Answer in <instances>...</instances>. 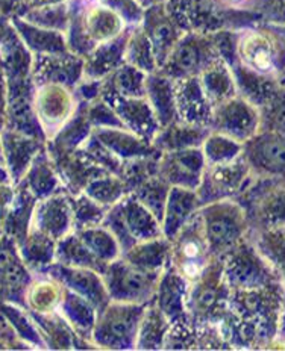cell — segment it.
Segmentation results:
<instances>
[{
  "label": "cell",
  "instance_id": "5b68a950",
  "mask_svg": "<svg viewBox=\"0 0 285 351\" xmlns=\"http://www.w3.org/2000/svg\"><path fill=\"white\" fill-rule=\"evenodd\" d=\"M148 304L122 303L111 300L98 312L91 342L96 348L135 350L137 333Z\"/></svg>",
  "mask_w": 285,
  "mask_h": 351
},
{
  "label": "cell",
  "instance_id": "681fc988",
  "mask_svg": "<svg viewBox=\"0 0 285 351\" xmlns=\"http://www.w3.org/2000/svg\"><path fill=\"white\" fill-rule=\"evenodd\" d=\"M202 152L207 165H222L240 158L243 152V144L211 130L202 144Z\"/></svg>",
  "mask_w": 285,
  "mask_h": 351
},
{
  "label": "cell",
  "instance_id": "60d3db41",
  "mask_svg": "<svg viewBox=\"0 0 285 351\" xmlns=\"http://www.w3.org/2000/svg\"><path fill=\"white\" fill-rule=\"evenodd\" d=\"M55 262L69 267L94 269V271L100 274L105 273L108 265V263L99 261L91 253L90 248L85 245V243L79 238L76 232H70L69 235H65L58 241L55 250Z\"/></svg>",
  "mask_w": 285,
  "mask_h": 351
},
{
  "label": "cell",
  "instance_id": "ab89813d",
  "mask_svg": "<svg viewBox=\"0 0 285 351\" xmlns=\"http://www.w3.org/2000/svg\"><path fill=\"white\" fill-rule=\"evenodd\" d=\"M146 77H148V73L123 62L111 75L102 79L100 96L115 94V96L122 97H144Z\"/></svg>",
  "mask_w": 285,
  "mask_h": 351
},
{
  "label": "cell",
  "instance_id": "f6af8a7d",
  "mask_svg": "<svg viewBox=\"0 0 285 351\" xmlns=\"http://www.w3.org/2000/svg\"><path fill=\"white\" fill-rule=\"evenodd\" d=\"M62 295V287L52 277L34 273V280L26 292V309L34 312H54L58 309Z\"/></svg>",
  "mask_w": 285,
  "mask_h": 351
},
{
  "label": "cell",
  "instance_id": "6125c7cd",
  "mask_svg": "<svg viewBox=\"0 0 285 351\" xmlns=\"http://www.w3.org/2000/svg\"><path fill=\"white\" fill-rule=\"evenodd\" d=\"M217 2L220 3L223 8H226V10L243 11L247 2H257V0H217Z\"/></svg>",
  "mask_w": 285,
  "mask_h": 351
},
{
  "label": "cell",
  "instance_id": "484cf974",
  "mask_svg": "<svg viewBox=\"0 0 285 351\" xmlns=\"http://www.w3.org/2000/svg\"><path fill=\"white\" fill-rule=\"evenodd\" d=\"M174 97L179 120L209 129L214 106L203 93L199 76L174 80Z\"/></svg>",
  "mask_w": 285,
  "mask_h": 351
},
{
  "label": "cell",
  "instance_id": "f1b7e54d",
  "mask_svg": "<svg viewBox=\"0 0 285 351\" xmlns=\"http://www.w3.org/2000/svg\"><path fill=\"white\" fill-rule=\"evenodd\" d=\"M130 27V26H129ZM129 27L117 38L98 44L93 52L84 58V77L89 80H102L125 62V47Z\"/></svg>",
  "mask_w": 285,
  "mask_h": 351
},
{
  "label": "cell",
  "instance_id": "d590c367",
  "mask_svg": "<svg viewBox=\"0 0 285 351\" xmlns=\"http://www.w3.org/2000/svg\"><path fill=\"white\" fill-rule=\"evenodd\" d=\"M93 134V128L87 115V101L79 100V106L71 119L58 130V134L46 141V149L50 153L71 152L82 147Z\"/></svg>",
  "mask_w": 285,
  "mask_h": 351
},
{
  "label": "cell",
  "instance_id": "7dc6e473",
  "mask_svg": "<svg viewBox=\"0 0 285 351\" xmlns=\"http://www.w3.org/2000/svg\"><path fill=\"white\" fill-rule=\"evenodd\" d=\"M0 311L8 318L14 330L19 335L21 341H25L31 348H46L45 339L40 333V328L36 326L34 318L31 317L27 309L17 304L0 302Z\"/></svg>",
  "mask_w": 285,
  "mask_h": 351
},
{
  "label": "cell",
  "instance_id": "9f6ffc18",
  "mask_svg": "<svg viewBox=\"0 0 285 351\" xmlns=\"http://www.w3.org/2000/svg\"><path fill=\"white\" fill-rule=\"evenodd\" d=\"M84 153L87 156H89L94 164H98L99 167L104 168L108 173H113L119 176L120 173V168H122V162L123 160L120 158H117L114 153L109 150L105 144H102L98 136L91 134L89 140H87L82 147Z\"/></svg>",
  "mask_w": 285,
  "mask_h": 351
},
{
  "label": "cell",
  "instance_id": "ffe728a7",
  "mask_svg": "<svg viewBox=\"0 0 285 351\" xmlns=\"http://www.w3.org/2000/svg\"><path fill=\"white\" fill-rule=\"evenodd\" d=\"M49 156L60 176L62 188L70 195L82 194L91 180L108 173L98 164H94L82 149L60 153L49 152Z\"/></svg>",
  "mask_w": 285,
  "mask_h": 351
},
{
  "label": "cell",
  "instance_id": "db71d44e",
  "mask_svg": "<svg viewBox=\"0 0 285 351\" xmlns=\"http://www.w3.org/2000/svg\"><path fill=\"white\" fill-rule=\"evenodd\" d=\"M161 153H155V155L144 156V158H134L123 160L122 168L119 173V178L125 184L128 194L133 193L134 189L143 184L144 180H148L153 176H158V160Z\"/></svg>",
  "mask_w": 285,
  "mask_h": 351
},
{
  "label": "cell",
  "instance_id": "7c38bea8",
  "mask_svg": "<svg viewBox=\"0 0 285 351\" xmlns=\"http://www.w3.org/2000/svg\"><path fill=\"white\" fill-rule=\"evenodd\" d=\"M253 178L255 176L243 156L228 164L207 165L201 185L196 189L201 208L203 204L218 200L237 199Z\"/></svg>",
  "mask_w": 285,
  "mask_h": 351
},
{
  "label": "cell",
  "instance_id": "836d02e7",
  "mask_svg": "<svg viewBox=\"0 0 285 351\" xmlns=\"http://www.w3.org/2000/svg\"><path fill=\"white\" fill-rule=\"evenodd\" d=\"M56 311L65 318L79 338L91 342V333L94 324H96L98 309L89 300L62 287L61 302Z\"/></svg>",
  "mask_w": 285,
  "mask_h": 351
},
{
  "label": "cell",
  "instance_id": "7bdbcfd3",
  "mask_svg": "<svg viewBox=\"0 0 285 351\" xmlns=\"http://www.w3.org/2000/svg\"><path fill=\"white\" fill-rule=\"evenodd\" d=\"M55 250L56 241L35 229H31L23 243L19 245L21 259L32 273H38L43 268L54 263Z\"/></svg>",
  "mask_w": 285,
  "mask_h": 351
},
{
  "label": "cell",
  "instance_id": "603a6c76",
  "mask_svg": "<svg viewBox=\"0 0 285 351\" xmlns=\"http://www.w3.org/2000/svg\"><path fill=\"white\" fill-rule=\"evenodd\" d=\"M100 97L114 108L125 129L146 141H153L161 126L146 97H122L115 94H104Z\"/></svg>",
  "mask_w": 285,
  "mask_h": 351
},
{
  "label": "cell",
  "instance_id": "be15d7a7",
  "mask_svg": "<svg viewBox=\"0 0 285 351\" xmlns=\"http://www.w3.org/2000/svg\"><path fill=\"white\" fill-rule=\"evenodd\" d=\"M5 184H12V180L5 162H0V185H5Z\"/></svg>",
  "mask_w": 285,
  "mask_h": 351
},
{
  "label": "cell",
  "instance_id": "b9f144b4",
  "mask_svg": "<svg viewBox=\"0 0 285 351\" xmlns=\"http://www.w3.org/2000/svg\"><path fill=\"white\" fill-rule=\"evenodd\" d=\"M169 327V319L153 300L144 309L137 333L135 350H164V341Z\"/></svg>",
  "mask_w": 285,
  "mask_h": 351
},
{
  "label": "cell",
  "instance_id": "94428289",
  "mask_svg": "<svg viewBox=\"0 0 285 351\" xmlns=\"http://www.w3.org/2000/svg\"><path fill=\"white\" fill-rule=\"evenodd\" d=\"M6 115H8V85L0 71V130L6 128Z\"/></svg>",
  "mask_w": 285,
  "mask_h": 351
},
{
  "label": "cell",
  "instance_id": "9a60e30c",
  "mask_svg": "<svg viewBox=\"0 0 285 351\" xmlns=\"http://www.w3.org/2000/svg\"><path fill=\"white\" fill-rule=\"evenodd\" d=\"M209 130L244 144L260 130V109L241 96L228 99L214 106Z\"/></svg>",
  "mask_w": 285,
  "mask_h": 351
},
{
  "label": "cell",
  "instance_id": "bcb514c9",
  "mask_svg": "<svg viewBox=\"0 0 285 351\" xmlns=\"http://www.w3.org/2000/svg\"><path fill=\"white\" fill-rule=\"evenodd\" d=\"M125 62L134 65V67L148 73V75L158 70L152 43L141 25L129 27L125 47Z\"/></svg>",
  "mask_w": 285,
  "mask_h": 351
},
{
  "label": "cell",
  "instance_id": "003e7915",
  "mask_svg": "<svg viewBox=\"0 0 285 351\" xmlns=\"http://www.w3.org/2000/svg\"><path fill=\"white\" fill-rule=\"evenodd\" d=\"M5 235V232H3V226H2V223H0V239H2V237Z\"/></svg>",
  "mask_w": 285,
  "mask_h": 351
},
{
  "label": "cell",
  "instance_id": "4316f807",
  "mask_svg": "<svg viewBox=\"0 0 285 351\" xmlns=\"http://www.w3.org/2000/svg\"><path fill=\"white\" fill-rule=\"evenodd\" d=\"M31 317L40 328L45 339L46 348L50 350H93L96 348L91 342L79 338L71 326L58 311L54 312H34L29 311Z\"/></svg>",
  "mask_w": 285,
  "mask_h": 351
},
{
  "label": "cell",
  "instance_id": "7a4b0ae2",
  "mask_svg": "<svg viewBox=\"0 0 285 351\" xmlns=\"http://www.w3.org/2000/svg\"><path fill=\"white\" fill-rule=\"evenodd\" d=\"M199 215L209 252L217 259H225L249 237V221L237 200L226 199L203 204Z\"/></svg>",
  "mask_w": 285,
  "mask_h": 351
},
{
  "label": "cell",
  "instance_id": "3957f363",
  "mask_svg": "<svg viewBox=\"0 0 285 351\" xmlns=\"http://www.w3.org/2000/svg\"><path fill=\"white\" fill-rule=\"evenodd\" d=\"M233 200L243 206L251 230L285 228V179L253 178Z\"/></svg>",
  "mask_w": 285,
  "mask_h": 351
},
{
  "label": "cell",
  "instance_id": "5bb4252c",
  "mask_svg": "<svg viewBox=\"0 0 285 351\" xmlns=\"http://www.w3.org/2000/svg\"><path fill=\"white\" fill-rule=\"evenodd\" d=\"M241 156L255 178L285 179V135L258 130L243 144Z\"/></svg>",
  "mask_w": 285,
  "mask_h": 351
},
{
  "label": "cell",
  "instance_id": "e0dca14e",
  "mask_svg": "<svg viewBox=\"0 0 285 351\" xmlns=\"http://www.w3.org/2000/svg\"><path fill=\"white\" fill-rule=\"evenodd\" d=\"M205 168L202 147L161 153L158 160V176L170 186L197 189Z\"/></svg>",
  "mask_w": 285,
  "mask_h": 351
},
{
  "label": "cell",
  "instance_id": "52a82bcc",
  "mask_svg": "<svg viewBox=\"0 0 285 351\" xmlns=\"http://www.w3.org/2000/svg\"><path fill=\"white\" fill-rule=\"evenodd\" d=\"M161 273L144 271L130 265L120 256L119 259L108 263L102 277L108 295L114 302L149 304L155 300Z\"/></svg>",
  "mask_w": 285,
  "mask_h": 351
},
{
  "label": "cell",
  "instance_id": "816d5d0a",
  "mask_svg": "<svg viewBox=\"0 0 285 351\" xmlns=\"http://www.w3.org/2000/svg\"><path fill=\"white\" fill-rule=\"evenodd\" d=\"M71 215H73V232L94 228L104 221L109 208L94 202L85 193L70 195Z\"/></svg>",
  "mask_w": 285,
  "mask_h": 351
},
{
  "label": "cell",
  "instance_id": "4fadbf2b",
  "mask_svg": "<svg viewBox=\"0 0 285 351\" xmlns=\"http://www.w3.org/2000/svg\"><path fill=\"white\" fill-rule=\"evenodd\" d=\"M79 99L73 88L60 84H41L36 85L34 91V109L46 141L54 138L71 115L76 112Z\"/></svg>",
  "mask_w": 285,
  "mask_h": 351
},
{
  "label": "cell",
  "instance_id": "f546056e",
  "mask_svg": "<svg viewBox=\"0 0 285 351\" xmlns=\"http://www.w3.org/2000/svg\"><path fill=\"white\" fill-rule=\"evenodd\" d=\"M146 100L155 112L161 128L179 120L176 97H174V80L161 71L149 73L146 77Z\"/></svg>",
  "mask_w": 285,
  "mask_h": 351
},
{
  "label": "cell",
  "instance_id": "ee69618b",
  "mask_svg": "<svg viewBox=\"0 0 285 351\" xmlns=\"http://www.w3.org/2000/svg\"><path fill=\"white\" fill-rule=\"evenodd\" d=\"M249 239L262 254L285 287V228L272 230H251Z\"/></svg>",
  "mask_w": 285,
  "mask_h": 351
},
{
  "label": "cell",
  "instance_id": "44dd1931",
  "mask_svg": "<svg viewBox=\"0 0 285 351\" xmlns=\"http://www.w3.org/2000/svg\"><path fill=\"white\" fill-rule=\"evenodd\" d=\"M140 25L152 43L159 70L185 32L172 20L164 2L153 3L148 10H144Z\"/></svg>",
  "mask_w": 285,
  "mask_h": 351
},
{
  "label": "cell",
  "instance_id": "8992f818",
  "mask_svg": "<svg viewBox=\"0 0 285 351\" xmlns=\"http://www.w3.org/2000/svg\"><path fill=\"white\" fill-rule=\"evenodd\" d=\"M231 288L225 280L223 259H214L194 282L190 283L187 311L193 326L208 323L229 304Z\"/></svg>",
  "mask_w": 285,
  "mask_h": 351
},
{
  "label": "cell",
  "instance_id": "e575fe53",
  "mask_svg": "<svg viewBox=\"0 0 285 351\" xmlns=\"http://www.w3.org/2000/svg\"><path fill=\"white\" fill-rule=\"evenodd\" d=\"M19 184H23L29 191L35 195L36 200L46 199L49 195L62 191L64 188L61 184V179L56 173V168L52 162V159L49 156L46 145L45 149L35 156L27 173L25 174V178L21 179Z\"/></svg>",
  "mask_w": 285,
  "mask_h": 351
},
{
  "label": "cell",
  "instance_id": "f5cc1de1",
  "mask_svg": "<svg viewBox=\"0 0 285 351\" xmlns=\"http://www.w3.org/2000/svg\"><path fill=\"white\" fill-rule=\"evenodd\" d=\"M84 193L91 197L94 202L104 204L106 208H111L128 194V189L119 176L106 173L91 180L84 189Z\"/></svg>",
  "mask_w": 285,
  "mask_h": 351
},
{
  "label": "cell",
  "instance_id": "6da1fadb",
  "mask_svg": "<svg viewBox=\"0 0 285 351\" xmlns=\"http://www.w3.org/2000/svg\"><path fill=\"white\" fill-rule=\"evenodd\" d=\"M270 79L285 71V25L249 26L237 31V61Z\"/></svg>",
  "mask_w": 285,
  "mask_h": 351
},
{
  "label": "cell",
  "instance_id": "ba28073f",
  "mask_svg": "<svg viewBox=\"0 0 285 351\" xmlns=\"http://www.w3.org/2000/svg\"><path fill=\"white\" fill-rule=\"evenodd\" d=\"M223 274L231 289H257L282 283L249 237L223 259Z\"/></svg>",
  "mask_w": 285,
  "mask_h": 351
},
{
  "label": "cell",
  "instance_id": "6f0895ef",
  "mask_svg": "<svg viewBox=\"0 0 285 351\" xmlns=\"http://www.w3.org/2000/svg\"><path fill=\"white\" fill-rule=\"evenodd\" d=\"M87 115H89L93 129L125 128L120 121L119 115L114 111V108L102 97L87 101Z\"/></svg>",
  "mask_w": 285,
  "mask_h": 351
},
{
  "label": "cell",
  "instance_id": "8fae6325",
  "mask_svg": "<svg viewBox=\"0 0 285 351\" xmlns=\"http://www.w3.org/2000/svg\"><path fill=\"white\" fill-rule=\"evenodd\" d=\"M164 6L182 31L211 35L223 29L232 31V12L217 0H166Z\"/></svg>",
  "mask_w": 285,
  "mask_h": 351
},
{
  "label": "cell",
  "instance_id": "f35d334b",
  "mask_svg": "<svg viewBox=\"0 0 285 351\" xmlns=\"http://www.w3.org/2000/svg\"><path fill=\"white\" fill-rule=\"evenodd\" d=\"M203 93L211 101V105L217 106L228 99L238 96L237 84L233 79L232 70L225 60H218L199 76Z\"/></svg>",
  "mask_w": 285,
  "mask_h": 351
},
{
  "label": "cell",
  "instance_id": "c3c4849f",
  "mask_svg": "<svg viewBox=\"0 0 285 351\" xmlns=\"http://www.w3.org/2000/svg\"><path fill=\"white\" fill-rule=\"evenodd\" d=\"M79 238L84 241L85 245L90 248L91 253L96 256L99 261L104 263H109L122 256V248L119 241L109 232L105 226H94V228L82 229L76 232Z\"/></svg>",
  "mask_w": 285,
  "mask_h": 351
},
{
  "label": "cell",
  "instance_id": "ac0fdd59",
  "mask_svg": "<svg viewBox=\"0 0 285 351\" xmlns=\"http://www.w3.org/2000/svg\"><path fill=\"white\" fill-rule=\"evenodd\" d=\"M38 273L52 277V279H55L65 289H70L76 292V294L82 295L96 307L98 312H100L111 302L105 287L104 277H102L100 273L94 271V269L69 267L54 262L46 268H43Z\"/></svg>",
  "mask_w": 285,
  "mask_h": 351
},
{
  "label": "cell",
  "instance_id": "d6a6232c",
  "mask_svg": "<svg viewBox=\"0 0 285 351\" xmlns=\"http://www.w3.org/2000/svg\"><path fill=\"white\" fill-rule=\"evenodd\" d=\"M93 134L98 136V140L105 144L117 158L122 160L144 158L158 153L153 147V144L143 140L134 132L125 128H104V129H93Z\"/></svg>",
  "mask_w": 285,
  "mask_h": 351
},
{
  "label": "cell",
  "instance_id": "11a10c76",
  "mask_svg": "<svg viewBox=\"0 0 285 351\" xmlns=\"http://www.w3.org/2000/svg\"><path fill=\"white\" fill-rule=\"evenodd\" d=\"M260 130L285 135V88L277 91L260 108Z\"/></svg>",
  "mask_w": 285,
  "mask_h": 351
},
{
  "label": "cell",
  "instance_id": "83f0119b",
  "mask_svg": "<svg viewBox=\"0 0 285 351\" xmlns=\"http://www.w3.org/2000/svg\"><path fill=\"white\" fill-rule=\"evenodd\" d=\"M199 209L201 200L197 197L196 189L172 186L166 202L164 215L161 219V229H163L164 238L172 241Z\"/></svg>",
  "mask_w": 285,
  "mask_h": 351
},
{
  "label": "cell",
  "instance_id": "8d00e7d4",
  "mask_svg": "<svg viewBox=\"0 0 285 351\" xmlns=\"http://www.w3.org/2000/svg\"><path fill=\"white\" fill-rule=\"evenodd\" d=\"M20 38L35 55H56L70 52L65 34L29 23L26 20H14Z\"/></svg>",
  "mask_w": 285,
  "mask_h": 351
},
{
  "label": "cell",
  "instance_id": "f907efd6",
  "mask_svg": "<svg viewBox=\"0 0 285 351\" xmlns=\"http://www.w3.org/2000/svg\"><path fill=\"white\" fill-rule=\"evenodd\" d=\"M170 188L172 186L167 184L166 180L161 179L159 176H153V178L144 180L143 184L138 185L134 191L129 194H133L143 206L148 208L161 223Z\"/></svg>",
  "mask_w": 285,
  "mask_h": 351
},
{
  "label": "cell",
  "instance_id": "03108f58",
  "mask_svg": "<svg viewBox=\"0 0 285 351\" xmlns=\"http://www.w3.org/2000/svg\"><path fill=\"white\" fill-rule=\"evenodd\" d=\"M0 162H5V159H3V149H2V140H0Z\"/></svg>",
  "mask_w": 285,
  "mask_h": 351
},
{
  "label": "cell",
  "instance_id": "74e56055",
  "mask_svg": "<svg viewBox=\"0 0 285 351\" xmlns=\"http://www.w3.org/2000/svg\"><path fill=\"white\" fill-rule=\"evenodd\" d=\"M172 243L164 237L155 239L141 241L122 254V258L130 265H134L144 271L161 273L170 262Z\"/></svg>",
  "mask_w": 285,
  "mask_h": 351
},
{
  "label": "cell",
  "instance_id": "d4e9b609",
  "mask_svg": "<svg viewBox=\"0 0 285 351\" xmlns=\"http://www.w3.org/2000/svg\"><path fill=\"white\" fill-rule=\"evenodd\" d=\"M0 140H2L5 165L10 171L12 185H17L25 178L35 156L45 149L46 141L11 129L0 130Z\"/></svg>",
  "mask_w": 285,
  "mask_h": 351
},
{
  "label": "cell",
  "instance_id": "9c48e42d",
  "mask_svg": "<svg viewBox=\"0 0 285 351\" xmlns=\"http://www.w3.org/2000/svg\"><path fill=\"white\" fill-rule=\"evenodd\" d=\"M220 53L211 35L187 32L173 47L169 58L158 71L170 79H184L201 76L209 65L220 60ZM223 60V58H222Z\"/></svg>",
  "mask_w": 285,
  "mask_h": 351
},
{
  "label": "cell",
  "instance_id": "4dcf8cb0",
  "mask_svg": "<svg viewBox=\"0 0 285 351\" xmlns=\"http://www.w3.org/2000/svg\"><path fill=\"white\" fill-rule=\"evenodd\" d=\"M36 202L38 200L35 199V195L23 184L16 185L14 200L0 223L3 226L5 235L16 241L17 245L23 243L27 233L31 232Z\"/></svg>",
  "mask_w": 285,
  "mask_h": 351
},
{
  "label": "cell",
  "instance_id": "680465c9",
  "mask_svg": "<svg viewBox=\"0 0 285 351\" xmlns=\"http://www.w3.org/2000/svg\"><path fill=\"white\" fill-rule=\"evenodd\" d=\"M197 347L196 330L192 323H173L166 335L164 350H188Z\"/></svg>",
  "mask_w": 285,
  "mask_h": 351
},
{
  "label": "cell",
  "instance_id": "cb8c5ba5",
  "mask_svg": "<svg viewBox=\"0 0 285 351\" xmlns=\"http://www.w3.org/2000/svg\"><path fill=\"white\" fill-rule=\"evenodd\" d=\"M190 282L181 276L170 263L159 276L155 303L169 319V323H192L187 311V294Z\"/></svg>",
  "mask_w": 285,
  "mask_h": 351
},
{
  "label": "cell",
  "instance_id": "277c9868",
  "mask_svg": "<svg viewBox=\"0 0 285 351\" xmlns=\"http://www.w3.org/2000/svg\"><path fill=\"white\" fill-rule=\"evenodd\" d=\"M102 226H105L119 241L122 254L141 241L164 237L159 219L133 194H126L108 209Z\"/></svg>",
  "mask_w": 285,
  "mask_h": 351
},
{
  "label": "cell",
  "instance_id": "e7e4bbea",
  "mask_svg": "<svg viewBox=\"0 0 285 351\" xmlns=\"http://www.w3.org/2000/svg\"><path fill=\"white\" fill-rule=\"evenodd\" d=\"M277 84H280V86L285 88V71L280 76V79H277Z\"/></svg>",
  "mask_w": 285,
  "mask_h": 351
},
{
  "label": "cell",
  "instance_id": "30bf717a",
  "mask_svg": "<svg viewBox=\"0 0 285 351\" xmlns=\"http://www.w3.org/2000/svg\"><path fill=\"white\" fill-rule=\"evenodd\" d=\"M170 243L172 252L169 263L190 283L194 282L205 271L209 263L217 259L209 252L199 210Z\"/></svg>",
  "mask_w": 285,
  "mask_h": 351
},
{
  "label": "cell",
  "instance_id": "d6986e66",
  "mask_svg": "<svg viewBox=\"0 0 285 351\" xmlns=\"http://www.w3.org/2000/svg\"><path fill=\"white\" fill-rule=\"evenodd\" d=\"M31 75L36 85L60 84L75 90L84 77V58L71 52L35 55Z\"/></svg>",
  "mask_w": 285,
  "mask_h": 351
},
{
  "label": "cell",
  "instance_id": "2e32d148",
  "mask_svg": "<svg viewBox=\"0 0 285 351\" xmlns=\"http://www.w3.org/2000/svg\"><path fill=\"white\" fill-rule=\"evenodd\" d=\"M32 280L34 273L21 259L16 241L3 235L0 239V302L26 309V292Z\"/></svg>",
  "mask_w": 285,
  "mask_h": 351
},
{
  "label": "cell",
  "instance_id": "1f68e13d",
  "mask_svg": "<svg viewBox=\"0 0 285 351\" xmlns=\"http://www.w3.org/2000/svg\"><path fill=\"white\" fill-rule=\"evenodd\" d=\"M209 132L211 130L208 128L176 120L161 128L155 138H153L152 144L159 153L202 147Z\"/></svg>",
  "mask_w": 285,
  "mask_h": 351
},
{
  "label": "cell",
  "instance_id": "91938a15",
  "mask_svg": "<svg viewBox=\"0 0 285 351\" xmlns=\"http://www.w3.org/2000/svg\"><path fill=\"white\" fill-rule=\"evenodd\" d=\"M0 348L5 350H27L31 348L25 341L19 338V335L14 330L11 323L0 311Z\"/></svg>",
  "mask_w": 285,
  "mask_h": 351
},
{
  "label": "cell",
  "instance_id": "7402d4cb",
  "mask_svg": "<svg viewBox=\"0 0 285 351\" xmlns=\"http://www.w3.org/2000/svg\"><path fill=\"white\" fill-rule=\"evenodd\" d=\"M31 229L43 232L56 243L73 232L70 194L62 189L36 202Z\"/></svg>",
  "mask_w": 285,
  "mask_h": 351
}]
</instances>
